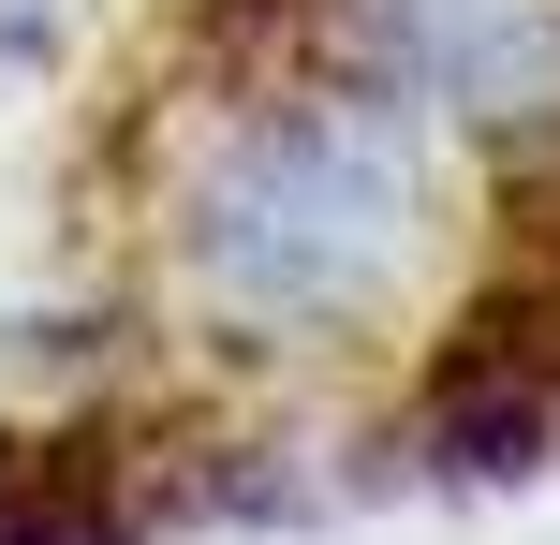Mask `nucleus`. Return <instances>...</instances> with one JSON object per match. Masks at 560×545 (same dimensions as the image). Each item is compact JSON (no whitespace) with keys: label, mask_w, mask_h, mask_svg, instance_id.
I'll use <instances>...</instances> for the list:
<instances>
[{"label":"nucleus","mask_w":560,"mask_h":545,"mask_svg":"<svg viewBox=\"0 0 560 545\" xmlns=\"http://www.w3.org/2000/svg\"><path fill=\"white\" fill-rule=\"evenodd\" d=\"M413 206H428V163L384 104H266L192 177V281L252 340H310L398 281Z\"/></svg>","instance_id":"1"},{"label":"nucleus","mask_w":560,"mask_h":545,"mask_svg":"<svg viewBox=\"0 0 560 545\" xmlns=\"http://www.w3.org/2000/svg\"><path fill=\"white\" fill-rule=\"evenodd\" d=\"M560 442V265H516L502 295L443 324L413 399V458L428 472H532Z\"/></svg>","instance_id":"2"},{"label":"nucleus","mask_w":560,"mask_h":545,"mask_svg":"<svg viewBox=\"0 0 560 545\" xmlns=\"http://www.w3.org/2000/svg\"><path fill=\"white\" fill-rule=\"evenodd\" d=\"M369 45H384L398 88L472 118H560V29L516 15V0H354Z\"/></svg>","instance_id":"3"},{"label":"nucleus","mask_w":560,"mask_h":545,"mask_svg":"<svg viewBox=\"0 0 560 545\" xmlns=\"http://www.w3.org/2000/svg\"><path fill=\"white\" fill-rule=\"evenodd\" d=\"M45 29H59V0H0V74H30V59H45Z\"/></svg>","instance_id":"4"}]
</instances>
